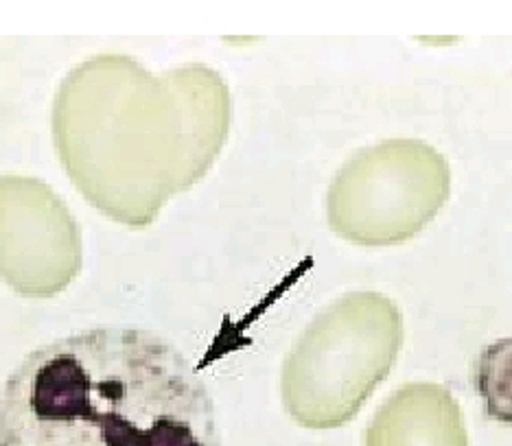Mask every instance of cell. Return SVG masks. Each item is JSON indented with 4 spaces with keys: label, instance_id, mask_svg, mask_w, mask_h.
Wrapping results in <instances>:
<instances>
[{
    "label": "cell",
    "instance_id": "3957f363",
    "mask_svg": "<svg viewBox=\"0 0 512 446\" xmlns=\"http://www.w3.org/2000/svg\"><path fill=\"white\" fill-rule=\"evenodd\" d=\"M401 346L397 302L377 291L344 293L289 350L281 377L287 414L313 431L344 427L386 381Z\"/></svg>",
    "mask_w": 512,
    "mask_h": 446
},
{
    "label": "cell",
    "instance_id": "277c9868",
    "mask_svg": "<svg viewBox=\"0 0 512 446\" xmlns=\"http://www.w3.org/2000/svg\"><path fill=\"white\" fill-rule=\"evenodd\" d=\"M447 158L416 138L366 147L337 171L327 193L331 230L366 248L414 239L447 204Z\"/></svg>",
    "mask_w": 512,
    "mask_h": 446
},
{
    "label": "cell",
    "instance_id": "6da1fadb",
    "mask_svg": "<svg viewBox=\"0 0 512 446\" xmlns=\"http://www.w3.org/2000/svg\"><path fill=\"white\" fill-rule=\"evenodd\" d=\"M230 119V90L217 70L186 64L156 75L134 57L108 53L62 81L53 143L66 175L99 213L145 228L213 167Z\"/></svg>",
    "mask_w": 512,
    "mask_h": 446
},
{
    "label": "cell",
    "instance_id": "52a82bcc",
    "mask_svg": "<svg viewBox=\"0 0 512 446\" xmlns=\"http://www.w3.org/2000/svg\"><path fill=\"white\" fill-rule=\"evenodd\" d=\"M473 383L488 418L512 425V339H499L480 352Z\"/></svg>",
    "mask_w": 512,
    "mask_h": 446
},
{
    "label": "cell",
    "instance_id": "8992f818",
    "mask_svg": "<svg viewBox=\"0 0 512 446\" xmlns=\"http://www.w3.org/2000/svg\"><path fill=\"white\" fill-rule=\"evenodd\" d=\"M366 446H469L456 398L438 383L399 387L366 429Z\"/></svg>",
    "mask_w": 512,
    "mask_h": 446
},
{
    "label": "cell",
    "instance_id": "5b68a950",
    "mask_svg": "<svg viewBox=\"0 0 512 446\" xmlns=\"http://www.w3.org/2000/svg\"><path fill=\"white\" fill-rule=\"evenodd\" d=\"M81 265V230L64 199L38 178L0 175V280L25 298H53Z\"/></svg>",
    "mask_w": 512,
    "mask_h": 446
},
{
    "label": "cell",
    "instance_id": "7a4b0ae2",
    "mask_svg": "<svg viewBox=\"0 0 512 446\" xmlns=\"http://www.w3.org/2000/svg\"><path fill=\"white\" fill-rule=\"evenodd\" d=\"M0 446H221L182 352L143 328H92L20 361L0 390Z\"/></svg>",
    "mask_w": 512,
    "mask_h": 446
}]
</instances>
